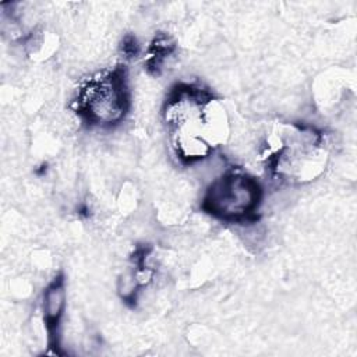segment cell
I'll list each match as a JSON object with an SVG mask.
<instances>
[{
  "label": "cell",
  "instance_id": "6da1fadb",
  "mask_svg": "<svg viewBox=\"0 0 357 357\" xmlns=\"http://www.w3.org/2000/svg\"><path fill=\"white\" fill-rule=\"evenodd\" d=\"M163 113L173 151L184 163L208 158L227 131L225 109L199 85H176L166 99Z\"/></svg>",
  "mask_w": 357,
  "mask_h": 357
},
{
  "label": "cell",
  "instance_id": "3957f363",
  "mask_svg": "<svg viewBox=\"0 0 357 357\" xmlns=\"http://www.w3.org/2000/svg\"><path fill=\"white\" fill-rule=\"evenodd\" d=\"M261 201L259 181L241 170L230 169L206 188L202 209L225 222L243 223L257 218Z\"/></svg>",
  "mask_w": 357,
  "mask_h": 357
},
{
  "label": "cell",
  "instance_id": "7a4b0ae2",
  "mask_svg": "<svg viewBox=\"0 0 357 357\" xmlns=\"http://www.w3.org/2000/svg\"><path fill=\"white\" fill-rule=\"evenodd\" d=\"M130 107L126 71L116 67L89 78L74 100L77 114L89 126L110 127L123 121Z\"/></svg>",
  "mask_w": 357,
  "mask_h": 357
},
{
  "label": "cell",
  "instance_id": "277c9868",
  "mask_svg": "<svg viewBox=\"0 0 357 357\" xmlns=\"http://www.w3.org/2000/svg\"><path fill=\"white\" fill-rule=\"evenodd\" d=\"M66 308V289L61 278L54 279L43 293V317L47 331L53 335Z\"/></svg>",
  "mask_w": 357,
  "mask_h": 357
}]
</instances>
